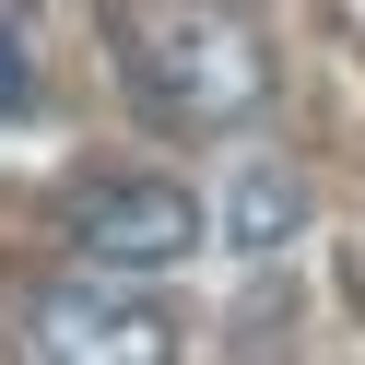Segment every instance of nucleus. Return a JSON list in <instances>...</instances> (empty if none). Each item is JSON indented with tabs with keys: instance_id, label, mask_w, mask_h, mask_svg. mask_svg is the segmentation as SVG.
Returning a JSON list of instances; mask_svg holds the SVG:
<instances>
[{
	"instance_id": "obj_1",
	"label": "nucleus",
	"mask_w": 365,
	"mask_h": 365,
	"mask_svg": "<svg viewBox=\"0 0 365 365\" xmlns=\"http://www.w3.org/2000/svg\"><path fill=\"white\" fill-rule=\"evenodd\" d=\"M118 83L165 130H236L271 106V48L224 0H142L118 12Z\"/></svg>"
},
{
	"instance_id": "obj_2",
	"label": "nucleus",
	"mask_w": 365,
	"mask_h": 365,
	"mask_svg": "<svg viewBox=\"0 0 365 365\" xmlns=\"http://www.w3.org/2000/svg\"><path fill=\"white\" fill-rule=\"evenodd\" d=\"M200 236H212V200L177 189V177H95V189H71V247L95 271H177Z\"/></svg>"
},
{
	"instance_id": "obj_3",
	"label": "nucleus",
	"mask_w": 365,
	"mask_h": 365,
	"mask_svg": "<svg viewBox=\"0 0 365 365\" xmlns=\"http://www.w3.org/2000/svg\"><path fill=\"white\" fill-rule=\"evenodd\" d=\"M24 341L48 365H165L177 354V330L142 307V294H118V283H48L24 307Z\"/></svg>"
},
{
	"instance_id": "obj_4",
	"label": "nucleus",
	"mask_w": 365,
	"mask_h": 365,
	"mask_svg": "<svg viewBox=\"0 0 365 365\" xmlns=\"http://www.w3.org/2000/svg\"><path fill=\"white\" fill-rule=\"evenodd\" d=\"M224 247H247V259H271V247H294V236H307V189H294V177L283 165H247L236 177V189H224Z\"/></svg>"
},
{
	"instance_id": "obj_5",
	"label": "nucleus",
	"mask_w": 365,
	"mask_h": 365,
	"mask_svg": "<svg viewBox=\"0 0 365 365\" xmlns=\"http://www.w3.org/2000/svg\"><path fill=\"white\" fill-rule=\"evenodd\" d=\"M12 106H36V48L0 24V118H12Z\"/></svg>"
}]
</instances>
